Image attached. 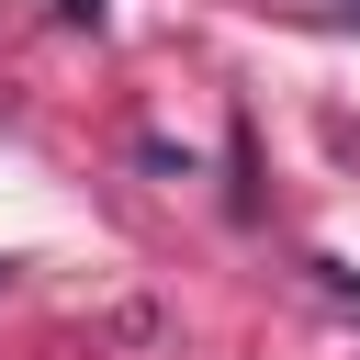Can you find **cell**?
Segmentation results:
<instances>
[{
	"label": "cell",
	"mask_w": 360,
	"mask_h": 360,
	"mask_svg": "<svg viewBox=\"0 0 360 360\" xmlns=\"http://www.w3.org/2000/svg\"><path fill=\"white\" fill-rule=\"evenodd\" d=\"M338 22H360V0H338Z\"/></svg>",
	"instance_id": "6da1fadb"
}]
</instances>
